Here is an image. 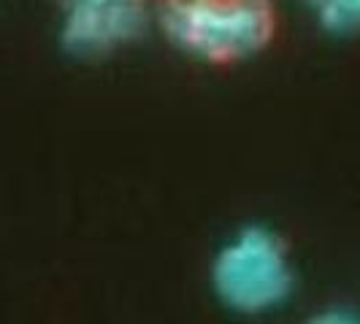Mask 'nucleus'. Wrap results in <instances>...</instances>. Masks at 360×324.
I'll list each match as a JSON object with an SVG mask.
<instances>
[{"mask_svg":"<svg viewBox=\"0 0 360 324\" xmlns=\"http://www.w3.org/2000/svg\"><path fill=\"white\" fill-rule=\"evenodd\" d=\"M160 27L187 57L206 65H236L276 36L271 0H162Z\"/></svg>","mask_w":360,"mask_h":324,"instance_id":"f257e3e1","label":"nucleus"},{"mask_svg":"<svg viewBox=\"0 0 360 324\" xmlns=\"http://www.w3.org/2000/svg\"><path fill=\"white\" fill-rule=\"evenodd\" d=\"M217 297L238 313H266L282 306L292 289V265L282 238L250 224L233 233L212 262Z\"/></svg>","mask_w":360,"mask_h":324,"instance_id":"f03ea898","label":"nucleus"},{"mask_svg":"<svg viewBox=\"0 0 360 324\" xmlns=\"http://www.w3.org/2000/svg\"><path fill=\"white\" fill-rule=\"evenodd\" d=\"M60 43L73 57H108L144 36L146 0H57Z\"/></svg>","mask_w":360,"mask_h":324,"instance_id":"7ed1b4c3","label":"nucleus"},{"mask_svg":"<svg viewBox=\"0 0 360 324\" xmlns=\"http://www.w3.org/2000/svg\"><path fill=\"white\" fill-rule=\"evenodd\" d=\"M317 25L333 36L360 33V0H304Z\"/></svg>","mask_w":360,"mask_h":324,"instance_id":"20e7f679","label":"nucleus"},{"mask_svg":"<svg viewBox=\"0 0 360 324\" xmlns=\"http://www.w3.org/2000/svg\"><path fill=\"white\" fill-rule=\"evenodd\" d=\"M309 324H360V319L347 313V311H325L320 316H314Z\"/></svg>","mask_w":360,"mask_h":324,"instance_id":"39448f33","label":"nucleus"}]
</instances>
